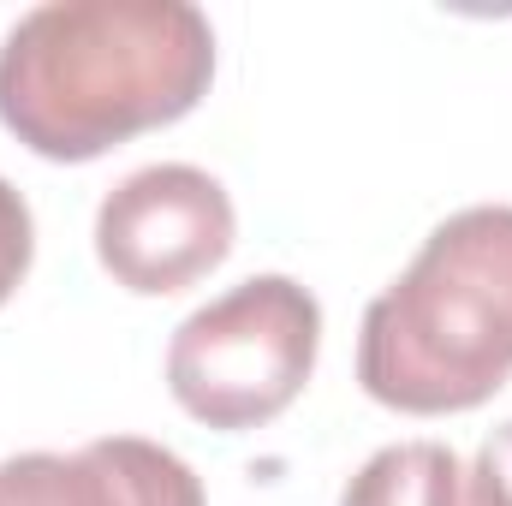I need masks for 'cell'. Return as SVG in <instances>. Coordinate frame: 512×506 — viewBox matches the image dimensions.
Masks as SVG:
<instances>
[{"label": "cell", "instance_id": "1", "mask_svg": "<svg viewBox=\"0 0 512 506\" xmlns=\"http://www.w3.org/2000/svg\"><path fill=\"white\" fill-rule=\"evenodd\" d=\"M215 78L191 0H48L0 42V126L42 161H96L185 120Z\"/></svg>", "mask_w": 512, "mask_h": 506}, {"label": "cell", "instance_id": "2", "mask_svg": "<svg viewBox=\"0 0 512 506\" xmlns=\"http://www.w3.org/2000/svg\"><path fill=\"white\" fill-rule=\"evenodd\" d=\"M512 376V209L447 215L411 268L370 298L358 381L405 417L471 411Z\"/></svg>", "mask_w": 512, "mask_h": 506}, {"label": "cell", "instance_id": "3", "mask_svg": "<svg viewBox=\"0 0 512 506\" xmlns=\"http://www.w3.org/2000/svg\"><path fill=\"white\" fill-rule=\"evenodd\" d=\"M316 346L322 304L292 274H251L179 322L167 387L209 429H256L304 393Z\"/></svg>", "mask_w": 512, "mask_h": 506}, {"label": "cell", "instance_id": "4", "mask_svg": "<svg viewBox=\"0 0 512 506\" xmlns=\"http://www.w3.org/2000/svg\"><path fill=\"white\" fill-rule=\"evenodd\" d=\"M233 197L215 173L191 161H155L126 173L96 209L102 268L143 298L197 286L233 251Z\"/></svg>", "mask_w": 512, "mask_h": 506}, {"label": "cell", "instance_id": "5", "mask_svg": "<svg viewBox=\"0 0 512 506\" xmlns=\"http://www.w3.org/2000/svg\"><path fill=\"white\" fill-rule=\"evenodd\" d=\"M0 506H203V483L179 453L143 435H108L78 453L6 459Z\"/></svg>", "mask_w": 512, "mask_h": 506}, {"label": "cell", "instance_id": "6", "mask_svg": "<svg viewBox=\"0 0 512 506\" xmlns=\"http://www.w3.org/2000/svg\"><path fill=\"white\" fill-rule=\"evenodd\" d=\"M459 483L465 471L447 441H399L358 465L340 506H465Z\"/></svg>", "mask_w": 512, "mask_h": 506}, {"label": "cell", "instance_id": "7", "mask_svg": "<svg viewBox=\"0 0 512 506\" xmlns=\"http://www.w3.org/2000/svg\"><path fill=\"white\" fill-rule=\"evenodd\" d=\"M30 251H36V227H30V203L0 179V304L18 292V280L30 274Z\"/></svg>", "mask_w": 512, "mask_h": 506}, {"label": "cell", "instance_id": "8", "mask_svg": "<svg viewBox=\"0 0 512 506\" xmlns=\"http://www.w3.org/2000/svg\"><path fill=\"white\" fill-rule=\"evenodd\" d=\"M471 506H512V423L489 429L471 465Z\"/></svg>", "mask_w": 512, "mask_h": 506}]
</instances>
